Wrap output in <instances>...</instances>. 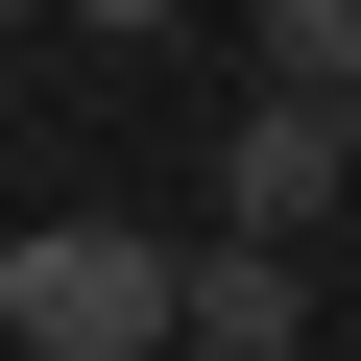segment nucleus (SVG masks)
Segmentation results:
<instances>
[{
    "mask_svg": "<svg viewBox=\"0 0 361 361\" xmlns=\"http://www.w3.org/2000/svg\"><path fill=\"white\" fill-rule=\"evenodd\" d=\"M337 121H361V97H337Z\"/></svg>",
    "mask_w": 361,
    "mask_h": 361,
    "instance_id": "423d86ee",
    "label": "nucleus"
},
{
    "mask_svg": "<svg viewBox=\"0 0 361 361\" xmlns=\"http://www.w3.org/2000/svg\"><path fill=\"white\" fill-rule=\"evenodd\" d=\"M313 337V265L289 241H193V361H289Z\"/></svg>",
    "mask_w": 361,
    "mask_h": 361,
    "instance_id": "7ed1b4c3",
    "label": "nucleus"
},
{
    "mask_svg": "<svg viewBox=\"0 0 361 361\" xmlns=\"http://www.w3.org/2000/svg\"><path fill=\"white\" fill-rule=\"evenodd\" d=\"M0 337H25V361H193V241L25 217V241H0Z\"/></svg>",
    "mask_w": 361,
    "mask_h": 361,
    "instance_id": "f257e3e1",
    "label": "nucleus"
},
{
    "mask_svg": "<svg viewBox=\"0 0 361 361\" xmlns=\"http://www.w3.org/2000/svg\"><path fill=\"white\" fill-rule=\"evenodd\" d=\"M25 25H121V49H145V25H193V0H25Z\"/></svg>",
    "mask_w": 361,
    "mask_h": 361,
    "instance_id": "39448f33",
    "label": "nucleus"
},
{
    "mask_svg": "<svg viewBox=\"0 0 361 361\" xmlns=\"http://www.w3.org/2000/svg\"><path fill=\"white\" fill-rule=\"evenodd\" d=\"M361 193V121L337 97H241V145H217V241H313Z\"/></svg>",
    "mask_w": 361,
    "mask_h": 361,
    "instance_id": "f03ea898",
    "label": "nucleus"
},
{
    "mask_svg": "<svg viewBox=\"0 0 361 361\" xmlns=\"http://www.w3.org/2000/svg\"><path fill=\"white\" fill-rule=\"evenodd\" d=\"M241 49H265V97H361V0H265Z\"/></svg>",
    "mask_w": 361,
    "mask_h": 361,
    "instance_id": "20e7f679",
    "label": "nucleus"
}]
</instances>
